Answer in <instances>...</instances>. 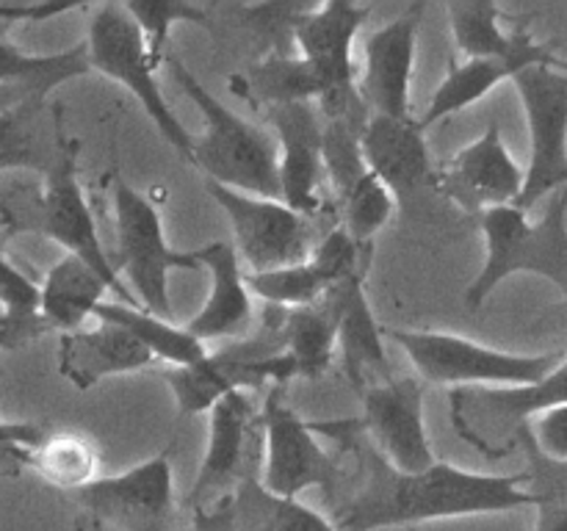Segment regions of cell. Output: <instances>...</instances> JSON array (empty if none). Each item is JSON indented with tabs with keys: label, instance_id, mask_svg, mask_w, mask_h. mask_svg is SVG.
<instances>
[{
	"label": "cell",
	"instance_id": "cell-1",
	"mask_svg": "<svg viewBox=\"0 0 567 531\" xmlns=\"http://www.w3.org/2000/svg\"><path fill=\"white\" fill-rule=\"evenodd\" d=\"M349 442H354V437ZM358 446V442H354ZM365 481L336 520L338 531H380L402 525L463 520L532 509L526 473H480L452 462L404 473L391 468L369 442L358 446Z\"/></svg>",
	"mask_w": 567,
	"mask_h": 531
},
{
	"label": "cell",
	"instance_id": "cell-2",
	"mask_svg": "<svg viewBox=\"0 0 567 531\" xmlns=\"http://www.w3.org/2000/svg\"><path fill=\"white\" fill-rule=\"evenodd\" d=\"M164 66L205 119L192 149V164L205 171V180L252 197L282 199L275 136L227 108L177 55H166Z\"/></svg>",
	"mask_w": 567,
	"mask_h": 531
},
{
	"label": "cell",
	"instance_id": "cell-3",
	"mask_svg": "<svg viewBox=\"0 0 567 531\" xmlns=\"http://www.w3.org/2000/svg\"><path fill=\"white\" fill-rule=\"evenodd\" d=\"M485 236V263L465 291V304L480 310L504 280L537 274L563 291L567 302V188L554 194L540 221L515 205L480 214Z\"/></svg>",
	"mask_w": 567,
	"mask_h": 531
},
{
	"label": "cell",
	"instance_id": "cell-4",
	"mask_svg": "<svg viewBox=\"0 0 567 531\" xmlns=\"http://www.w3.org/2000/svg\"><path fill=\"white\" fill-rule=\"evenodd\" d=\"M282 313L269 308L258 330L238 341H227L216 352L186 368L164 374L181 415L208 413L216 402L236 391H258L264 385H282L293 379V365L282 354Z\"/></svg>",
	"mask_w": 567,
	"mask_h": 531
},
{
	"label": "cell",
	"instance_id": "cell-5",
	"mask_svg": "<svg viewBox=\"0 0 567 531\" xmlns=\"http://www.w3.org/2000/svg\"><path fill=\"white\" fill-rule=\"evenodd\" d=\"M408 354L421 382L460 387H520L540 382L563 363V354H513L471 337L432 330H388Z\"/></svg>",
	"mask_w": 567,
	"mask_h": 531
},
{
	"label": "cell",
	"instance_id": "cell-6",
	"mask_svg": "<svg viewBox=\"0 0 567 531\" xmlns=\"http://www.w3.org/2000/svg\"><path fill=\"white\" fill-rule=\"evenodd\" d=\"M114 227H116V274L138 308L169 319V274L172 271H203L197 254L177 252L166 243L158 205L147 194L136 191L125 180L114 183Z\"/></svg>",
	"mask_w": 567,
	"mask_h": 531
},
{
	"label": "cell",
	"instance_id": "cell-7",
	"mask_svg": "<svg viewBox=\"0 0 567 531\" xmlns=\"http://www.w3.org/2000/svg\"><path fill=\"white\" fill-rule=\"evenodd\" d=\"M83 42H86L92 72H100L109 81H116L122 88H127L144 108V114L150 116V122L158 127L161 136L192 160L194 136L172 111L169 100L155 77L158 66L150 59L142 31H138L136 20L127 14L125 3L97 6L89 20V33Z\"/></svg>",
	"mask_w": 567,
	"mask_h": 531
},
{
	"label": "cell",
	"instance_id": "cell-8",
	"mask_svg": "<svg viewBox=\"0 0 567 531\" xmlns=\"http://www.w3.org/2000/svg\"><path fill=\"white\" fill-rule=\"evenodd\" d=\"M567 404V357L535 385L460 387L449 393L454 435L487 459L515 451V431L540 413Z\"/></svg>",
	"mask_w": 567,
	"mask_h": 531
},
{
	"label": "cell",
	"instance_id": "cell-9",
	"mask_svg": "<svg viewBox=\"0 0 567 531\" xmlns=\"http://www.w3.org/2000/svg\"><path fill=\"white\" fill-rule=\"evenodd\" d=\"M205 188L227 216L233 230V249L247 271L286 269L305 263L316 247L313 221L288 208L282 199L252 197L205 180Z\"/></svg>",
	"mask_w": 567,
	"mask_h": 531
},
{
	"label": "cell",
	"instance_id": "cell-10",
	"mask_svg": "<svg viewBox=\"0 0 567 531\" xmlns=\"http://www.w3.org/2000/svg\"><path fill=\"white\" fill-rule=\"evenodd\" d=\"M513 83L529 125V166L515 208L529 214L543 197L567 188V70L529 66Z\"/></svg>",
	"mask_w": 567,
	"mask_h": 531
},
{
	"label": "cell",
	"instance_id": "cell-11",
	"mask_svg": "<svg viewBox=\"0 0 567 531\" xmlns=\"http://www.w3.org/2000/svg\"><path fill=\"white\" fill-rule=\"evenodd\" d=\"M264 476L260 485L275 496L297 498L310 487L332 492L341 481V465L321 448L310 420L299 418L286 402V387L271 385L260 404Z\"/></svg>",
	"mask_w": 567,
	"mask_h": 531
},
{
	"label": "cell",
	"instance_id": "cell-12",
	"mask_svg": "<svg viewBox=\"0 0 567 531\" xmlns=\"http://www.w3.org/2000/svg\"><path fill=\"white\" fill-rule=\"evenodd\" d=\"M72 501L103 529L114 525L120 531H172L175 476L169 451L155 454L125 473L94 479L83 490L72 492Z\"/></svg>",
	"mask_w": 567,
	"mask_h": 531
},
{
	"label": "cell",
	"instance_id": "cell-13",
	"mask_svg": "<svg viewBox=\"0 0 567 531\" xmlns=\"http://www.w3.org/2000/svg\"><path fill=\"white\" fill-rule=\"evenodd\" d=\"M78 149H81V144L72 138L61 164L44 177L37 236H44L48 241L59 243V247H64L66 254L92 266L109 282V291H114L122 304L138 308L136 296L122 282V277L116 274L114 260L109 258L103 241H100L97 221H94L92 208H89L86 191H83L81 180H78Z\"/></svg>",
	"mask_w": 567,
	"mask_h": 531
},
{
	"label": "cell",
	"instance_id": "cell-14",
	"mask_svg": "<svg viewBox=\"0 0 567 531\" xmlns=\"http://www.w3.org/2000/svg\"><path fill=\"white\" fill-rule=\"evenodd\" d=\"M363 415L354 418L358 435L391 468L415 473L435 462L424 418V382L419 376H388L360 391Z\"/></svg>",
	"mask_w": 567,
	"mask_h": 531
},
{
	"label": "cell",
	"instance_id": "cell-15",
	"mask_svg": "<svg viewBox=\"0 0 567 531\" xmlns=\"http://www.w3.org/2000/svg\"><path fill=\"white\" fill-rule=\"evenodd\" d=\"M260 407L244 391L230 393L208 409V442L186 507L210 503L258 473Z\"/></svg>",
	"mask_w": 567,
	"mask_h": 531
},
{
	"label": "cell",
	"instance_id": "cell-16",
	"mask_svg": "<svg viewBox=\"0 0 567 531\" xmlns=\"http://www.w3.org/2000/svg\"><path fill=\"white\" fill-rule=\"evenodd\" d=\"M430 186L468 214H485L518 202L524 169L504 144L502 127L491 122L476 142L435 166Z\"/></svg>",
	"mask_w": 567,
	"mask_h": 531
},
{
	"label": "cell",
	"instance_id": "cell-17",
	"mask_svg": "<svg viewBox=\"0 0 567 531\" xmlns=\"http://www.w3.org/2000/svg\"><path fill=\"white\" fill-rule=\"evenodd\" d=\"M426 3L408 6L399 17L377 28L365 42L363 70L354 88L371 114L413 119V70L421 20Z\"/></svg>",
	"mask_w": 567,
	"mask_h": 531
},
{
	"label": "cell",
	"instance_id": "cell-18",
	"mask_svg": "<svg viewBox=\"0 0 567 531\" xmlns=\"http://www.w3.org/2000/svg\"><path fill=\"white\" fill-rule=\"evenodd\" d=\"M264 114L277 142L282 202L313 221V216L324 208L327 199L319 111L313 103H288L271 105Z\"/></svg>",
	"mask_w": 567,
	"mask_h": 531
},
{
	"label": "cell",
	"instance_id": "cell-19",
	"mask_svg": "<svg viewBox=\"0 0 567 531\" xmlns=\"http://www.w3.org/2000/svg\"><path fill=\"white\" fill-rule=\"evenodd\" d=\"M371 9L374 6L369 3L330 0L324 6H308V11L293 22L291 39L297 44V55L321 77L324 97L354 88L358 70L352 61V44Z\"/></svg>",
	"mask_w": 567,
	"mask_h": 531
},
{
	"label": "cell",
	"instance_id": "cell-20",
	"mask_svg": "<svg viewBox=\"0 0 567 531\" xmlns=\"http://www.w3.org/2000/svg\"><path fill=\"white\" fill-rule=\"evenodd\" d=\"M529 66H565L557 59V44L537 42L529 33V28L520 37L518 48L509 55H496V59H465V61H452L449 64L446 77H443L441 86L432 94L430 105H426L424 114L419 116V125L432 127L437 122H443L446 116L460 114V111L471 108L474 103L485 100L498 83L513 81L515 75H520Z\"/></svg>",
	"mask_w": 567,
	"mask_h": 531
},
{
	"label": "cell",
	"instance_id": "cell-21",
	"mask_svg": "<svg viewBox=\"0 0 567 531\" xmlns=\"http://www.w3.org/2000/svg\"><path fill=\"white\" fill-rule=\"evenodd\" d=\"M424 133L415 116L393 119L382 114H369L360 133L365 169L391 191L396 205L408 202L421 186L432 183V175H435Z\"/></svg>",
	"mask_w": 567,
	"mask_h": 531
},
{
	"label": "cell",
	"instance_id": "cell-22",
	"mask_svg": "<svg viewBox=\"0 0 567 531\" xmlns=\"http://www.w3.org/2000/svg\"><path fill=\"white\" fill-rule=\"evenodd\" d=\"M199 266L210 274V291L199 313L183 324L199 343L238 341L252 332V299L244 285V266L227 241L192 249Z\"/></svg>",
	"mask_w": 567,
	"mask_h": 531
},
{
	"label": "cell",
	"instance_id": "cell-23",
	"mask_svg": "<svg viewBox=\"0 0 567 531\" xmlns=\"http://www.w3.org/2000/svg\"><path fill=\"white\" fill-rule=\"evenodd\" d=\"M70 142L61 131L59 105L33 94L0 114V175L33 171L48 177L61 164Z\"/></svg>",
	"mask_w": 567,
	"mask_h": 531
},
{
	"label": "cell",
	"instance_id": "cell-24",
	"mask_svg": "<svg viewBox=\"0 0 567 531\" xmlns=\"http://www.w3.org/2000/svg\"><path fill=\"white\" fill-rule=\"evenodd\" d=\"M153 363V354L131 332L105 321L92 330L64 332L59 341V374L78 391H92L109 376L136 374Z\"/></svg>",
	"mask_w": 567,
	"mask_h": 531
},
{
	"label": "cell",
	"instance_id": "cell-25",
	"mask_svg": "<svg viewBox=\"0 0 567 531\" xmlns=\"http://www.w3.org/2000/svg\"><path fill=\"white\" fill-rule=\"evenodd\" d=\"M363 282L365 277H352L341 285V321H338L343 368L358 391L393 376L385 354V335L371 313Z\"/></svg>",
	"mask_w": 567,
	"mask_h": 531
},
{
	"label": "cell",
	"instance_id": "cell-26",
	"mask_svg": "<svg viewBox=\"0 0 567 531\" xmlns=\"http://www.w3.org/2000/svg\"><path fill=\"white\" fill-rule=\"evenodd\" d=\"M341 285L330 288L316 304L282 313V354L293 365L297 376L319 379L330 368L332 354H336L338 346Z\"/></svg>",
	"mask_w": 567,
	"mask_h": 531
},
{
	"label": "cell",
	"instance_id": "cell-27",
	"mask_svg": "<svg viewBox=\"0 0 567 531\" xmlns=\"http://www.w3.org/2000/svg\"><path fill=\"white\" fill-rule=\"evenodd\" d=\"M109 282L86 266L83 260L64 254L59 263L50 266L39 285V319L48 330H59L61 335L81 330L83 321L94 315L100 302H105Z\"/></svg>",
	"mask_w": 567,
	"mask_h": 531
},
{
	"label": "cell",
	"instance_id": "cell-28",
	"mask_svg": "<svg viewBox=\"0 0 567 531\" xmlns=\"http://www.w3.org/2000/svg\"><path fill=\"white\" fill-rule=\"evenodd\" d=\"M230 88L233 94L260 111L271 105L316 103L324 97V83L316 75L313 66L291 53H269L247 72L233 75Z\"/></svg>",
	"mask_w": 567,
	"mask_h": 531
},
{
	"label": "cell",
	"instance_id": "cell-29",
	"mask_svg": "<svg viewBox=\"0 0 567 531\" xmlns=\"http://www.w3.org/2000/svg\"><path fill=\"white\" fill-rule=\"evenodd\" d=\"M233 529L236 531H338L332 520L297 498L275 496L260 485V476H247L233 490Z\"/></svg>",
	"mask_w": 567,
	"mask_h": 531
},
{
	"label": "cell",
	"instance_id": "cell-30",
	"mask_svg": "<svg viewBox=\"0 0 567 531\" xmlns=\"http://www.w3.org/2000/svg\"><path fill=\"white\" fill-rule=\"evenodd\" d=\"M94 319L131 332L155 360L166 363L169 368H186V365L199 363L208 354V346L199 343L194 335H188L183 326L147 313L142 308H127L122 302H100L97 310H94Z\"/></svg>",
	"mask_w": 567,
	"mask_h": 531
},
{
	"label": "cell",
	"instance_id": "cell-31",
	"mask_svg": "<svg viewBox=\"0 0 567 531\" xmlns=\"http://www.w3.org/2000/svg\"><path fill=\"white\" fill-rule=\"evenodd\" d=\"M92 72L86 42L59 53H28L0 39V86H25L37 94H53L55 86Z\"/></svg>",
	"mask_w": 567,
	"mask_h": 531
},
{
	"label": "cell",
	"instance_id": "cell-32",
	"mask_svg": "<svg viewBox=\"0 0 567 531\" xmlns=\"http://www.w3.org/2000/svg\"><path fill=\"white\" fill-rule=\"evenodd\" d=\"M20 462L31 465L48 485L72 496L97 479L100 457L94 442L81 431H55L28 448Z\"/></svg>",
	"mask_w": 567,
	"mask_h": 531
},
{
	"label": "cell",
	"instance_id": "cell-33",
	"mask_svg": "<svg viewBox=\"0 0 567 531\" xmlns=\"http://www.w3.org/2000/svg\"><path fill=\"white\" fill-rule=\"evenodd\" d=\"M446 14L454 48L465 59L509 55L518 48L520 37L526 31V25H518L515 31H504V11L491 0H452V3H446Z\"/></svg>",
	"mask_w": 567,
	"mask_h": 531
},
{
	"label": "cell",
	"instance_id": "cell-34",
	"mask_svg": "<svg viewBox=\"0 0 567 531\" xmlns=\"http://www.w3.org/2000/svg\"><path fill=\"white\" fill-rule=\"evenodd\" d=\"M515 448L526 457V492L537 512L535 531H567V462H557L537 451L529 426L515 431Z\"/></svg>",
	"mask_w": 567,
	"mask_h": 531
},
{
	"label": "cell",
	"instance_id": "cell-35",
	"mask_svg": "<svg viewBox=\"0 0 567 531\" xmlns=\"http://www.w3.org/2000/svg\"><path fill=\"white\" fill-rule=\"evenodd\" d=\"M244 285H247L249 296L255 293L269 308L280 310L308 308V304L319 302L330 288H336L313 258L297 266H286V269L260 271V274L244 271Z\"/></svg>",
	"mask_w": 567,
	"mask_h": 531
},
{
	"label": "cell",
	"instance_id": "cell-36",
	"mask_svg": "<svg viewBox=\"0 0 567 531\" xmlns=\"http://www.w3.org/2000/svg\"><path fill=\"white\" fill-rule=\"evenodd\" d=\"M125 9L136 20L150 59L158 70L164 66L166 55H169V31L177 22H194V25L210 28L208 11L197 3H186V0H127Z\"/></svg>",
	"mask_w": 567,
	"mask_h": 531
},
{
	"label": "cell",
	"instance_id": "cell-37",
	"mask_svg": "<svg viewBox=\"0 0 567 531\" xmlns=\"http://www.w3.org/2000/svg\"><path fill=\"white\" fill-rule=\"evenodd\" d=\"M336 202L341 205V227L360 247H371L377 232L391 221L396 210V199L371 171H365Z\"/></svg>",
	"mask_w": 567,
	"mask_h": 531
},
{
	"label": "cell",
	"instance_id": "cell-38",
	"mask_svg": "<svg viewBox=\"0 0 567 531\" xmlns=\"http://www.w3.org/2000/svg\"><path fill=\"white\" fill-rule=\"evenodd\" d=\"M526 426H529L537 451L546 454L548 459H557V462H567V404L546 409Z\"/></svg>",
	"mask_w": 567,
	"mask_h": 531
},
{
	"label": "cell",
	"instance_id": "cell-39",
	"mask_svg": "<svg viewBox=\"0 0 567 531\" xmlns=\"http://www.w3.org/2000/svg\"><path fill=\"white\" fill-rule=\"evenodd\" d=\"M188 531H236L233 529V492L194 507Z\"/></svg>",
	"mask_w": 567,
	"mask_h": 531
},
{
	"label": "cell",
	"instance_id": "cell-40",
	"mask_svg": "<svg viewBox=\"0 0 567 531\" xmlns=\"http://www.w3.org/2000/svg\"><path fill=\"white\" fill-rule=\"evenodd\" d=\"M72 9H78V3H0V22H48Z\"/></svg>",
	"mask_w": 567,
	"mask_h": 531
},
{
	"label": "cell",
	"instance_id": "cell-41",
	"mask_svg": "<svg viewBox=\"0 0 567 531\" xmlns=\"http://www.w3.org/2000/svg\"><path fill=\"white\" fill-rule=\"evenodd\" d=\"M44 437L42 426L33 424H9V420L0 418V451L11 454L14 459H22V454L28 448L37 446Z\"/></svg>",
	"mask_w": 567,
	"mask_h": 531
},
{
	"label": "cell",
	"instance_id": "cell-42",
	"mask_svg": "<svg viewBox=\"0 0 567 531\" xmlns=\"http://www.w3.org/2000/svg\"><path fill=\"white\" fill-rule=\"evenodd\" d=\"M37 92H31V88L25 86H0V114L9 108H14L17 103H22V100L33 97ZM42 97H48V94H42Z\"/></svg>",
	"mask_w": 567,
	"mask_h": 531
},
{
	"label": "cell",
	"instance_id": "cell-43",
	"mask_svg": "<svg viewBox=\"0 0 567 531\" xmlns=\"http://www.w3.org/2000/svg\"><path fill=\"white\" fill-rule=\"evenodd\" d=\"M557 324H563V326H567V304H565V310H563V313H559V315H557Z\"/></svg>",
	"mask_w": 567,
	"mask_h": 531
},
{
	"label": "cell",
	"instance_id": "cell-44",
	"mask_svg": "<svg viewBox=\"0 0 567 531\" xmlns=\"http://www.w3.org/2000/svg\"><path fill=\"white\" fill-rule=\"evenodd\" d=\"M92 531H105L103 525H97V523H92Z\"/></svg>",
	"mask_w": 567,
	"mask_h": 531
}]
</instances>
